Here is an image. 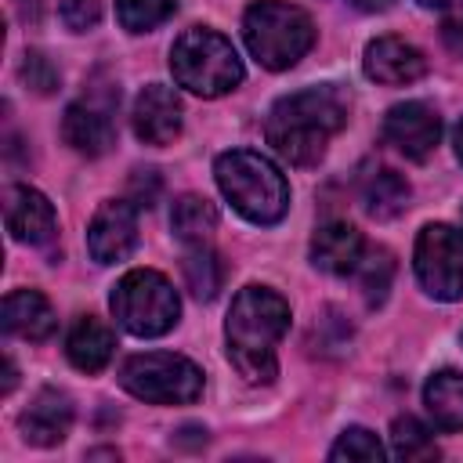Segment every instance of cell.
Masks as SVG:
<instances>
[{"mask_svg":"<svg viewBox=\"0 0 463 463\" xmlns=\"http://www.w3.org/2000/svg\"><path fill=\"white\" fill-rule=\"evenodd\" d=\"M109 307L116 322L134 336H163L177 326L181 297L174 282L156 268H134L127 271L109 297Z\"/></svg>","mask_w":463,"mask_h":463,"instance_id":"8992f818","label":"cell"},{"mask_svg":"<svg viewBox=\"0 0 463 463\" xmlns=\"http://www.w3.org/2000/svg\"><path fill=\"white\" fill-rule=\"evenodd\" d=\"M383 137L405 159L423 163L441 141V119L427 101H402L383 116Z\"/></svg>","mask_w":463,"mask_h":463,"instance_id":"9c48e42d","label":"cell"},{"mask_svg":"<svg viewBox=\"0 0 463 463\" xmlns=\"http://www.w3.org/2000/svg\"><path fill=\"white\" fill-rule=\"evenodd\" d=\"M170 72L184 90L199 98H221L242 83V58L228 36H221L217 29L195 25L174 40Z\"/></svg>","mask_w":463,"mask_h":463,"instance_id":"5b68a950","label":"cell"},{"mask_svg":"<svg viewBox=\"0 0 463 463\" xmlns=\"http://www.w3.org/2000/svg\"><path fill=\"white\" fill-rule=\"evenodd\" d=\"M409 195H412L409 181L391 166H380V170L365 174V181H362V203L376 221L398 217L409 206Z\"/></svg>","mask_w":463,"mask_h":463,"instance_id":"ffe728a7","label":"cell"},{"mask_svg":"<svg viewBox=\"0 0 463 463\" xmlns=\"http://www.w3.org/2000/svg\"><path fill=\"white\" fill-rule=\"evenodd\" d=\"M112 351H116V336H112V329H109L101 318H94V315H83V318L69 329V336H65V354H69V362H72L80 373H101V369L109 365Z\"/></svg>","mask_w":463,"mask_h":463,"instance_id":"ac0fdd59","label":"cell"},{"mask_svg":"<svg viewBox=\"0 0 463 463\" xmlns=\"http://www.w3.org/2000/svg\"><path fill=\"white\" fill-rule=\"evenodd\" d=\"M423 405L441 430H463V373L441 369L423 383Z\"/></svg>","mask_w":463,"mask_h":463,"instance_id":"d6986e66","label":"cell"},{"mask_svg":"<svg viewBox=\"0 0 463 463\" xmlns=\"http://www.w3.org/2000/svg\"><path fill=\"white\" fill-rule=\"evenodd\" d=\"M181 268H184L188 289H192L199 300H213V297H217V289H221V282H224V264H221V257H217L206 242L188 246Z\"/></svg>","mask_w":463,"mask_h":463,"instance_id":"7402d4cb","label":"cell"},{"mask_svg":"<svg viewBox=\"0 0 463 463\" xmlns=\"http://www.w3.org/2000/svg\"><path fill=\"white\" fill-rule=\"evenodd\" d=\"M61 137H65V145H72L80 156L94 159V156H105V152L116 145V127H112V119H109V109L90 105V101H76V105L65 109Z\"/></svg>","mask_w":463,"mask_h":463,"instance_id":"2e32d148","label":"cell"},{"mask_svg":"<svg viewBox=\"0 0 463 463\" xmlns=\"http://www.w3.org/2000/svg\"><path fill=\"white\" fill-rule=\"evenodd\" d=\"M344 123H347V98L340 94V87L322 83L279 98L264 119V137L286 163L315 166L326 156L333 134L344 130Z\"/></svg>","mask_w":463,"mask_h":463,"instance_id":"6da1fadb","label":"cell"},{"mask_svg":"<svg viewBox=\"0 0 463 463\" xmlns=\"http://www.w3.org/2000/svg\"><path fill=\"white\" fill-rule=\"evenodd\" d=\"M365 76L387 87H402V83H416L427 72V58L420 47H412L402 36H376L365 47Z\"/></svg>","mask_w":463,"mask_h":463,"instance_id":"4fadbf2b","label":"cell"},{"mask_svg":"<svg viewBox=\"0 0 463 463\" xmlns=\"http://www.w3.org/2000/svg\"><path fill=\"white\" fill-rule=\"evenodd\" d=\"M119 383L152 405H188L203 394V369L174 351H145L123 362Z\"/></svg>","mask_w":463,"mask_h":463,"instance_id":"52a82bcc","label":"cell"},{"mask_svg":"<svg viewBox=\"0 0 463 463\" xmlns=\"http://www.w3.org/2000/svg\"><path fill=\"white\" fill-rule=\"evenodd\" d=\"M412 268L420 286L434 300L463 297V232L452 224H423L412 250Z\"/></svg>","mask_w":463,"mask_h":463,"instance_id":"ba28073f","label":"cell"},{"mask_svg":"<svg viewBox=\"0 0 463 463\" xmlns=\"http://www.w3.org/2000/svg\"><path fill=\"white\" fill-rule=\"evenodd\" d=\"M22 80L36 90V94H51L54 87H58V69L51 65V58L47 54H40V51H25V58H22Z\"/></svg>","mask_w":463,"mask_h":463,"instance_id":"4316f807","label":"cell"},{"mask_svg":"<svg viewBox=\"0 0 463 463\" xmlns=\"http://www.w3.org/2000/svg\"><path fill=\"white\" fill-rule=\"evenodd\" d=\"M358 11H387L394 0H351Z\"/></svg>","mask_w":463,"mask_h":463,"instance_id":"4dcf8cb0","label":"cell"},{"mask_svg":"<svg viewBox=\"0 0 463 463\" xmlns=\"http://www.w3.org/2000/svg\"><path fill=\"white\" fill-rule=\"evenodd\" d=\"M441 40L452 54H463V0H452L441 22Z\"/></svg>","mask_w":463,"mask_h":463,"instance_id":"f1b7e54d","label":"cell"},{"mask_svg":"<svg viewBox=\"0 0 463 463\" xmlns=\"http://www.w3.org/2000/svg\"><path fill=\"white\" fill-rule=\"evenodd\" d=\"M177 0H116V18L127 33H148L174 14Z\"/></svg>","mask_w":463,"mask_h":463,"instance_id":"d4e9b609","label":"cell"},{"mask_svg":"<svg viewBox=\"0 0 463 463\" xmlns=\"http://www.w3.org/2000/svg\"><path fill=\"white\" fill-rule=\"evenodd\" d=\"M329 459L333 463H380L383 459V445H380V438L373 434V430H365V427H347L336 441H333V449H329Z\"/></svg>","mask_w":463,"mask_h":463,"instance_id":"484cf974","label":"cell"},{"mask_svg":"<svg viewBox=\"0 0 463 463\" xmlns=\"http://www.w3.org/2000/svg\"><path fill=\"white\" fill-rule=\"evenodd\" d=\"M354 275H358V286H362L365 300L376 307V304H383V297H387V289H391V279H394V257H391L383 246H376V250L365 246V257L358 260Z\"/></svg>","mask_w":463,"mask_h":463,"instance_id":"cb8c5ba5","label":"cell"},{"mask_svg":"<svg viewBox=\"0 0 463 463\" xmlns=\"http://www.w3.org/2000/svg\"><path fill=\"white\" fill-rule=\"evenodd\" d=\"M58 11H61V22H65L72 33H87V29H94L98 18H101V0H61Z\"/></svg>","mask_w":463,"mask_h":463,"instance_id":"83f0119b","label":"cell"},{"mask_svg":"<svg viewBox=\"0 0 463 463\" xmlns=\"http://www.w3.org/2000/svg\"><path fill=\"white\" fill-rule=\"evenodd\" d=\"M156 195H159V177H156V170H134L130 203H134V206H152Z\"/></svg>","mask_w":463,"mask_h":463,"instance_id":"f546056e","label":"cell"},{"mask_svg":"<svg viewBox=\"0 0 463 463\" xmlns=\"http://www.w3.org/2000/svg\"><path fill=\"white\" fill-rule=\"evenodd\" d=\"M18 427H22V438L29 445H40V449H51V445L65 441V434L72 427V398L58 387L36 391L29 409L18 416Z\"/></svg>","mask_w":463,"mask_h":463,"instance_id":"5bb4252c","label":"cell"},{"mask_svg":"<svg viewBox=\"0 0 463 463\" xmlns=\"http://www.w3.org/2000/svg\"><path fill=\"white\" fill-rule=\"evenodd\" d=\"M420 7H445V4H452V0H416Z\"/></svg>","mask_w":463,"mask_h":463,"instance_id":"d6a6232c","label":"cell"},{"mask_svg":"<svg viewBox=\"0 0 463 463\" xmlns=\"http://www.w3.org/2000/svg\"><path fill=\"white\" fill-rule=\"evenodd\" d=\"M242 40L264 69L282 72L311 51L315 22L289 0H257L242 14Z\"/></svg>","mask_w":463,"mask_h":463,"instance_id":"277c9868","label":"cell"},{"mask_svg":"<svg viewBox=\"0 0 463 463\" xmlns=\"http://www.w3.org/2000/svg\"><path fill=\"white\" fill-rule=\"evenodd\" d=\"M289 329V304L268 286H242L228 307L224 340L228 362L246 383H271L279 376V340Z\"/></svg>","mask_w":463,"mask_h":463,"instance_id":"7a4b0ae2","label":"cell"},{"mask_svg":"<svg viewBox=\"0 0 463 463\" xmlns=\"http://www.w3.org/2000/svg\"><path fill=\"white\" fill-rule=\"evenodd\" d=\"M170 228H174V235H177L184 246H199V242H206V239L213 235V228H217V210H213L210 199L188 192V195H181V199L174 203V210H170Z\"/></svg>","mask_w":463,"mask_h":463,"instance_id":"44dd1931","label":"cell"},{"mask_svg":"<svg viewBox=\"0 0 463 463\" xmlns=\"http://www.w3.org/2000/svg\"><path fill=\"white\" fill-rule=\"evenodd\" d=\"M391 452L405 463H420V459H438V445L430 438V430L412 420V416H398L391 423Z\"/></svg>","mask_w":463,"mask_h":463,"instance_id":"603a6c76","label":"cell"},{"mask_svg":"<svg viewBox=\"0 0 463 463\" xmlns=\"http://www.w3.org/2000/svg\"><path fill=\"white\" fill-rule=\"evenodd\" d=\"M365 257V239L354 224L347 221H333V224H322L311 239V264L318 271H329V275H354L358 260Z\"/></svg>","mask_w":463,"mask_h":463,"instance_id":"9a60e30c","label":"cell"},{"mask_svg":"<svg viewBox=\"0 0 463 463\" xmlns=\"http://www.w3.org/2000/svg\"><path fill=\"white\" fill-rule=\"evenodd\" d=\"M4 221L11 239L29 246H47L58 235V213L51 199L29 184H11L4 195Z\"/></svg>","mask_w":463,"mask_h":463,"instance_id":"8fae6325","label":"cell"},{"mask_svg":"<svg viewBox=\"0 0 463 463\" xmlns=\"http://www.w3.org/2000/svg\"><path fill=\"white\" fill-rule=\"evenodd\" d=\"M137 242V210L130 199H109L87 224V250L98 264L123 260Z\"/></svg>","mask_w":463,"mask_h":463,"instance_id":"30bf717a","label":"cell"},{"mask_svg":"<svg viewBox=\"0 0 463 463\" xmlns=\"http://www.w3.org/2000/svg\"><path fill=\"white\" fill-rule=\"evenodd\" d=\"M130 123H134L137 141H145V145H170V141H177L181 123H184L181 98L174 94V87L148 83L137 94V101H134Z\"/></svg>","mask_w":463,"mask_h":463,"instance_id":"7c38bea8","label":"cell"},{"mask_svg":"<svg viewBox=\"0 0 463 463\" xmlns=\"http://www.w3.org/2000/svg\"><path fill=\"white\" fill-rule=\"evenodd\" d=\"M58 326V315L51 307V300L36 289H14L4 297V329L11 336H22V340H47Z\"/></svg>","mask_w":463,"mask_h":463,"instance_id":"e0dca14e","label":"cell"},{"mask_svg":"<svg viewBox=\"0 0 463 463\" xmlns=\"http://www.w3.org/2000/svg\"><path fill=\"white\" fill-rule=\"evenodd\" d=\"M456 156H459V163H463V119H459V127H456Z\"/></svg>","mask_w":463,"mask_h":463,"instance_id":"1f68e13d","label":"cell"},{"mask_svg":"<svg viewBox=\"0 0 463 463\" xmlns=\"http://www.w3.org/2000/svg\"><path fill=\"white\" fill-rule=\"evenodd\" d=\"M213 177L221 195L253 224H279L289 210V181L268 156L253 148L221 152Z\"/></svg>","mask_w":463,"mask_h":463,"instance_id":"3957f363","label":"cell"}]
</instances>
